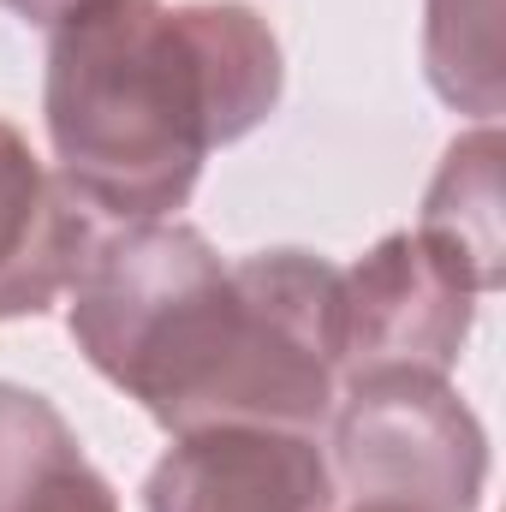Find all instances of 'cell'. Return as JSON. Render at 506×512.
<instances>
[{"label":"cell","mask_w":506,"mask_h":512,"mask_svg":"<svg viewBox=\"0 0 506 512\" xmlns=\"http://www.w3.org/2000/svg\"><path fill=\"white\" fill-rule=\"evenodd\" d=\"M340 268L310 251H221L185 221H126L72 280L78 352L161 429H322L340 399Z\"/></svg>","instance_id":"6da1fadb"},{"label":"cell","mask_w":506,"mask_h":512,"mask_svg":"<svg viewBox=\"0 0 506 512\" xmlns=\"http://www.w3.org/2000/svg\"><path fill=\"white\" fill-rule=\"evenodd\" d=\"M286 66L245 0H108L48 42L42 114L60 185L114 221H173L209 149L280 102Z\"/></svg>","instance_id":"7a4b0ae2"},{"label":"cell","mask_w":506,"mask_h":512,"mask_svg":"<svg viewBox=\"0 0 506 512\" xmlns=\"http://www.w3.org/2000/svg\"><path fill=\"white\" fill-rule=\"evenodd\" d=\"M334 489L376 512H477L489 435L477 411L423 370H376L334 399Z\"/></svg>","instance_id":"3957f363"},{"label":"cell","mask_w":506,"mask_h":512,"mask_svg":"<svg viewBox=\"0 0 506 512\" xmlns=\"http://www.w3.org/2000/svg\"><path fill=\"white\" fill-rule=\"evenodd\" d=\"M477 316L471 280L435 251L423 233H387L340 274L334 304V352L340 382L376 370H423L447 376L465 352Z\"/></svg>","instance_id":"277c9868"},{"label":"cell","mask_w":506,"mask_h":512,"mask_svg":"<svg viewBox=\"0 0 506 512\" xmlns=\"http://www.w3.org/2000/svg\"><path fill=\"white\" fill-rule=\"evenodd\" d=\"M143 512H334V471L310 429L215 423L161 453Z\"/></svg>","instance_id":"5b68a950"},{"label":"cell","mask_w":506,"mask_h":512,"mask_svg":"<svg viewBox=\"0 0 506 512\" xmlns=\"http://www.w3.org/2000/svg\"><path fill=\"white\" fill-rule=\"evenodd\" d=\"M90 227L72 191L0 120V322L42 316L84 268Z\"/></svg>","instance_id":"8992f818"},{"label":"cell","mask_w":506,"mask_h":512,"mask_svg":"<svg viewBox=\"0 0 506 512\" xmlns=\"http://www.w3.org/2000/svg\"><path fill=\"white\" fill-rule=\"evenodd\" d=\"M0 512H120L72 423L18 382H0Z\"/></svg>","instance_id":"52a82bcc"},{"label":"cell","mask_w":506,"mask_h":512,"mask_svg":"<svg viewBox=\"0 0 506 512\" xmlns=\"http://www.w3.org/2000/svg\"><path fill=\"white\" fill-rule=\"evenodd\" d=\"M417 233L471 280L477 298L495 292L506 280V262H501L506 256V239H501V131L495 126L465 131L447 149V161H441V173H435V185L423 197Z\"/></svg>","instance_id":"ba28073f"},{"label":"cell","mask_w":506,"mask_h":512,"mask_svg":"<svg viewBox=\"0 0 506 512\" xmlns=\"http://www.w3.org/2000/svg\"><path fill=\"white\" fill-rule=\"evenodd\" d=\"M423 66L447 108L477 114L495 126L506 102L501 66V0H429L423 24Z\"/></svg>","instance_id":"9c48e42d"},{"label":"cell","mask_w":506,"mask_h":512,"mask_svg":"<svg viewBox=\"0 0 506 512\" xmlns=\"http://www.w3.org/2000/svg\"><path fill=\"white\" fill-rule=\"evenodd\" d=\"M6 12H18V18H30V24H48V30H60L66 18H78V12H96V6H108V0H0Z\"/></svg>","instance_id":"30bf717a"},{"label":"cell","mask_w":506,"mask_h":512,"mask_svg":"<svg viewBox=\"0 0 506 512\" xmlns=\"http://www.w3.org/2000/svg\"><path fill=\"white\" fill-rule=\"evenodd\" d=\"M346 512H376V507H346Z\"/></svg>","instance_id":"8fae6325"}]
</instances>
